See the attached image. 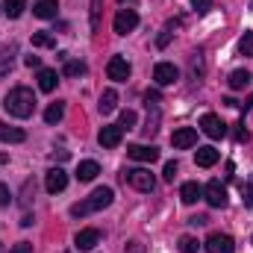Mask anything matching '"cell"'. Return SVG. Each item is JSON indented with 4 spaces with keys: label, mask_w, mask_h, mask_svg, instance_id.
Returning <instances> with one entry per match:
<instances>
[{
    "label": "cell",
    "mask_w": 253,
    "mask_h": 253,
    "mask_svg": "<svg viewBox=\"0 0 253 253\" xmlns=\"http://www.w3.org/2000/svg\"><path fill=\"white\" fill-rule=\"evenodd\" d=\"M3 106H6V112H9L12 118H30V115L36 112V94H33V88H27V85H15V88L3 97Z\"/></svg>",
    "instance_id": "1"
},
{
    "label": "cell",
    "mask_w": 253,
    "mask_h": 253,
    "mask_svg": "<svg viewBox=\"0 0 253 253\" xmlns=\"http://www.w3.org/2000/svg\"><path fill=\"white\" fill-rule=\"evenodd\" d=\"M112 200H115V191L112 189H106V186H103V189H94L85 200H80V203L71 206V215H74V218H85V215H91V212L106 209Z\"/></svg>",
    "instance_id": "2"
},
{
    "label": "cell",
    "mask_w": 253,
    "mask_h": 253,
    "mask_svg": "<svg viewBox=\"0 0 253 253\" xmlns=\"http://www.w3.org/2000/svg\"><path fill=\"white\" fill-rule=\"evenodd\" d=\"M124 180L135 191H144V194L156 189V177H153L147 168H132V171H124Z\"/></svg>",
    "instance_id": "3"
},
{
    "label": "cell",
    "mask_w": 253,
    "mask_h": 253,
    "mask_svg": "<svg viewBox=\"0 0 253 253\" xmlns=\"http://www.w3.org/2000/svg\"><path fill=\"white\" fill-rule=\"evenodd\" d=\"M203 197H206V203H209V206L221 209V206H227V186H224L221 180H212V183H206Z\"/></svg>",
    "instance_id": "4"
},
{
    "label": "cell",
    "mask_w": 253,
    "mask_h": 253,
    "mask_svg": "<svg viewBox=\"0 0 253 253\" xmlns=\"http://www.w3.org/2000/svg\"><path fill=\"white\" fill-rule=\"evenodd\" d=\"M112 27H115V33H118V36H126V33H132V30L138 27V15H135L132 9H121V12L115 15Z\"/></svg>",
    "instance_id": "5"
},
{
    "label": "cell",
    "mask_w": 253,
    "mask_h": 253,
    "mask_svg": "<svg viewBox=\"0 0 253 253\" xmlns=\"http://www.w3.org/2000/svg\"><path fill=\"white\" fill-rule=\"evenodd\" d=\"M200 129H203L209 138H224V135H227V124H224L218 115H212V112H206V115L200 118Z\"/></svg>",
    "instance_id": "6"
},
{
    "label": "cell",
    "mask_w": 253,
    "mask_h": 253,
    "mask_svg": "<svg viewBox=\"0 0 253 253\" xmlns=\"http://www.w3.org/2000/svg\"><path fill=\"white\" fill-rule=\"evenodd\" d=\"M121 138H124V126L121 124H109L97 132V141H100V147H106V150H109V147H118Z\"/></svg>",
    "instance_id": "7"
},
{
    "label": "cell",
    "mask_w": 253,
    "mask_h": 253,
    "mask_svg": "<svg viewBox=\"0 0 253 253\" xmlns=\"http://www.w3.org/2000/svg\"><path fill=\"white\" fill-rule=\"evenodd\" d=\"M171 144H174L177 150H189V147H194V144H197V129H194V126H180V129H174Z\"/></svg>",
    "instance_id": "8"
},
{
    "label": "cell",
    "mask_w": 253,
    "mask_h": 253,
    "mask_svg": "<svg viewBox=\"0 0 253 253\" xmlns=\"http://www.w3.org/2000/svg\"><path fill=\"white\" fill-rule=\"evenodd\" d=\"M236 251V242L224 233H212L206 239V253H233Z\"/></svg>",
    "instance_id": "9"
},
{
    "label": "cell",
    "mask_w": 253,
    "mask_h": 253,
    "mask_svg": "<svg viewBox=\"0 0 253 253\" xmlns=\"http://www.w3.org/2000/svg\"><path fill=\"white\" fill-rule=\"evenodd\" d=\"M126 156L135 159V162H156L159 159V150L153 144H129L126 147Z\"/></svg>",
    "instance_id": "10"
},
{
    "label": "cell",
    "mask_w": 253,
    "mask_h": 253,
    "mask_svg": "<svg viewBox=\"0 0 253 253\" xmlns=\"http://www.w3.org/2000/svg\"><path fill=\"white\" fill-rule=\"evenodd\" d=\"M177 77H180V71H177L171 62H156V68H153L156 85H171V83H177Z\"/></svg>",
    "instance_id": "11"
},
{
    "label": "cell",
    "mask_w": 253,
    "mask_h": 253,
    "mask_svg": "<svg viewBox=\"0 0 253 253\" xmlns=\"http://www.w3.org/2000/svg\"><path fill=\"white\" fill-rule=\"evenodd\" d=\"M65 186H68V174H65L62 168H50V171L44 174V189L50 191V194L65 191Z\"/></svg>",
    "instance_id": "12"
},
{
    "label": "cell",
    "mask_w": 253,
    "mask_h": 253,
    "mask_svg": "<svg viewBox=\"0 0 253 253\" xmlns=\"http://www.w3.org/2000/svg\"><path fill=\"white\" fill-rule=\"evenodd\" d=\"M106 74H109V80L124 83V80H129V62H126L124 56H112L109 65H106Z\"/></svg>",
    "instance_id": "13"
},
{
    "label": "cell",
    "mask_w": 253,
    "mask_h": 253,
    "mask_svg": "<svg viewBox=\"0 0 253 253\" xmlns=\"http://www.w3.org/2000/svg\"><path fill=\"white\" fill-rule=\"evenodd\" d=\"M97 242H100V233H97L94 227H88V230H80V233H77V239H74L77 251H94V248H97Z\"/></svg>",
    "instance_id": "14"
},
{
    "label": "cell",
    "mask_w": 253,
    "mask_h": 253,
    "mask_svg": "<svg viewBox=\"0 0 253 253\" xmlns=\"http://www.w3.org/2000/svg\"><path fill=\"white\" fill-rule=\"evenodd\" d=\"M97 174H100V165H97L94 159H85V162L77 165V180H80V183H91Z\"/></svg>",
    "instance_id": "15"
},
{
    "label": "cell",
    "mask_w": 253,
    "mask_h": 253,
    "mask_svg": "<svg viewBox=\"0 0 253 253\" xmlns=\"http://www.w3.org/2000/svg\"><path fill=\"white\" fill-rule=\"evenodd\" d=\"M56 12H59V3H56V0H39V3L33 6V15H36V18H42V21L56 18Z\"/></svg>",
    "instance_id": "16"
},
{
    "label": "cell",
    "mask_w": 253,
    "mask_h": 253,
    "mask_svg": "<svg viewBox=\"0 0 253 253\" xmlns=\"http://www.w3.org/2000/svg\"><path fill=\"white\" fill-rule=\"evenodd\" d=\"M59 85V74L53 68H39V88L42 91H53Z\"/></svg>",
    "instance_id": "17"
},
{
    "label": "cell",
    "mask_w": 253,
    "mask_h": 253,
    "mask_svg": "<svg viewBox=\"0 0 253 253\" xmlns=\"http://www.w3.org/2000/svg\"><path fill=\"white\" fill-rule=\"evenodd\" d=\"M15 56H18V50H15V44H6L3 50H0V80L12 71V65H15Z\"/></svg>",
    "instance_id": "18"
},
{
    "label": "cell",
    "mask_w": 253,
    "mask_h": 253,
    "mask_svg": "<svg viewBox=\"0 0 253 253\" xmlns=\"http://www.w3.org/2000/svg\"><path fill=\"white\" fill-rule=\"evenodd\" d=\"M194 162H197L200 168H212V165L218 162V150H215V147H197Z\"/></svg>",
    "instance_id": "19"
},
{
    "label": "cell",
    "mask_w": 253,
    "mask_h": 253,
    "mask_svg": "<svg viewBox=\"0 0 253 253\" xmlns=\"http://www.w3.org/2000/svg\"><path fill=\"white\" fill-rule=\"evenodd\" d=\"M203 197V189L197 186V183H183V189H180V200L186 203V206H191V203H197Z\"/></svg>",
    "instance_id": "20"
},
{
    "label": "cell",
    "mask_w": 253,
    "mask_h": 253,
    "mask_svg": "<svg viewBox=\"0 0 253 253\" xmlns=\"http://www.w3.org/2000/svg\"><path fill=\"white\" fill-rule=\"evenodd\" d=\"M97 106H100L103 115L115 112V109H118V91H115V88H106V91L100 94V103H97Z\"/></svg>",
    "instance_id": "21"
},
{
    "label": "cell",
    "mask_w": 253,
    "mask_h": 253,
    "mask_svg": "<svg viewBox=\"0 0 253 253\" xmlns=\"http://www.w3.org/2000/svg\"><path fill=\"white\" fill-rule=\"evenodd\" d=\"M24 138H27V132H24L21 126H9V124L0 121V141H15V144H18V141H24Z\"/></svg>",
    "instance_id": "22"
},
{
    "label": "cell",
    "mask_w": 253,
    "mask_h": 253,
    "mask_svg": "<svg viewBox=\"0 0 253 253\" xmlns=\"http://www.w3.org/2000/svg\"><path fill=\"white\" fill-rule=\"evenodd\" d=\"M251 71H233V74H230V88H233V91H242V88H248V85H251Z\"/></svg>",
    "instance_id": "23"
},
{
    "label": "cell",
    "mask_w": 253,
    "mask_h": 253,
    "mask_svg": "<svg viewBox=\"0 0 253 253\" xmlns=\"http://www.w3.org/2000/svg\"><path fill=\"white\" fill-rule=\"evenodd\" d=\"M24 9H27V0H3V12L9 18H21Z\"/></svg>",
    "instance_id": "24"
},
{
    "label": "cell",
    "mask_w": 253,
    "mask_h": 253,
    "mask_svg": "<svg viewBox=\"0 0 253 253\" xmlns=\"http://www.w3.org/2000/svg\"><path fill=\"white\" fill-rule=\"evenodd\" d=\"M62 118H65V106L62 103H50V106L44 109V121H47V124H59Z\"/></svg>",
    "instance_id": "25"
},
{
    "label": "cell",
    "mask_w": 253,
    "mask_h": 253,
    "mask_svg": "<svg viewBox=\"0 0 253 253\" xmlns=\"http://www.w3.org/2000/svg\"><path fill=\"white\" fill-rule=\"evenodd\" d=\"M88 68L85 62H80V59H65V77H83Z\"/></svg>",
    "instance_id": "26"
},
{
    "label": "cell",
    "mask_w": 253,
    "mask_h": 253,
    "mask_svg": "<svg viewBox=\"0 0 253 253\" xmlns=\"http://www.w3.org/2000/svg\"><path fill=\"white\" fill-rule=\"evenodd\" d=\"M33 47H56V39L50 33H33Z\"/></svg>",
    "instance_id": "27"
},
{
    "label": "cell",
    "mask_w": 253,
    "mask_h": 253,
    "mask_svg": "<svg viewBox=\"0 0 253 253\" xmlns=\"http://www.w3.org/2000/svg\"><path fill=\"white\" fill-rule=\"evenodd\" d=\"M239 53L253 59V30H248V33L242 36V42H239Z\"/></svg>",
    "instance_id": "28"
},
{
    "label": "cell",
    "mask_w": 253,
    "mask_h": 253,
    "mask_svg": "<svg viewBox=\"0 0 253 253\" xmlns=\"http://www.w3.org/2000/svg\"><path fill=\"white\" fill-rule=\"evenodd\" d=\"M200 74H203V53L194 50V53H191V77L200 80Z\"/></svg>",
    "instance_id": "29"
},
{
    "label": "cell",
    "mask_w": 253,
    "mask_h": 253,
    "mask_svg": "<svg viewBox=\"0 0 253 253\" xmlns=\"http://www.w3.org/2000/svg\"><path fill=\"white\" fill-rule=\"evenodd\" d=\"M141 129H144V135H153L159 129V106L153 109V115H147V124L141 126Z\"/></svg>",
    "instance_id": "30"
},
{
    "label": "cell",
    "mask_w": 253,
    "mask_h": 253,
    "mask_svg": "<svg viewBox=\"0 0 253 253\" xmlns=\"http://www.w3.org/2000/svg\"><path fill=\"white\" fill-rule=\"evenodd\" d=\"M33 194H36V186H33V180H27V183H24V191H21V206H24V209L30 206V197H33Z\"/></svg>",
    "instance_id": "31"
},
{
    "label": "cell",
    "mask_w": 253,
    "mask_h": 253,
    "mask_svg": "<svg viewBox=\"0 0 253 253\" xmlns=\"http://www.w3.org/2000/svg\"><path fill=\"white\" fill-rule=\"evenodd\" d=\"M197 248H200L197 239H191V236H183V239H180V251L183 253H197Z\"/></svg>",
    "instance_id": "32"
},
{
    "label": "cell",
    "mask_w": 253,
    "mask_h": 253,
    "mask_svg": "<svg viewBox=\"0 0 253 253\" xmlns=\"http://www.w3.org/2000/svg\"><path fill=\"white\" fill-rule=\"evenodd\" d=\"M100 27V0H91V30Z\"/></svg>",
    "instance_id": "33"
},
{
    "label": "cell",
    "mask_w": 253,
    "mask_h": 253,
    "mask_svg": "<svg viewBox=\"0 0 253 253\" xmlns=\"http://www.w3.org/2000/svg\"><path fill=\"white\" fill-rule=\"evenodd\" d=\"M121 126H126V129L135 126V112H132V109H124V112H121Z\"/></svg>",
    "instance_id": "34"
},
{
    "label": "cell",
    "mask_w": 253,
    "mask_h": 253,
    "mask_svg": "<svg viewBox=\"0 0 253 253\" xmlns=\"http://www.w3.org/2000/svg\"><path fill=\"white\" fill-rule=\"evenodd\" d=\"M177 171H180V168H177V162H168V165H165V171H162V177H165L168 183H174V177H177Z\"/></svg>",
    "instance_id": "35"
},
{
    "label": "cell",
    "mask_w": 253,
    "mask_h": 253,
    "mask_svg": "<svg viewBox=\"0 0 253 253\" xmlns=\"http://www.w3.org/2000/svg\"><path fill=\"white\" fill-rule=\"evenodd\" d=\"M209 6H212V0H191V9H194L197 15H203V12H209Z\"/></svg>",
    "instance_id": "36"
},
{
    "label": "cell",
    "mask_w": 253,
    "mask_h": 253,
    "mask_svg": "<svg viewBox=\"0 0 253 253\" xmlns=\"http://www.w3.org/2000/svg\"><path fill=\"white\" fill-rule=\"evenodd\" d=\"M9 200H12V191L6 183H0V206H9Z\"/></svg>",
    "instance_id": "37"
},
{
    "label": "cell",
    "mask_w": 253,
    "mask_h": 253,
    "mask_svg": "<svg viewBox=\"0 0 253 253\" xmlns=\"http://www.w3.org/2000/svg\"><path fill=\"white\" fill-rule=\"evenodd\" d=\"M9 253H33V245L30 242H18V245H12Z\"/></svg>",
    "instance_id": "38"
},
{
    "label": "cell",
    "mask_w": 253,
    "mask_h": 253,
    "mask_svg": "<svg viewBox=\"0 0 253 253\" xmlns=\"http://www.w3.org/2000/svg\"><path fill=\"white\" fill-rule=\"evenodd\" d=\"M245 203H248V206H253V177L248 180V186H245Z\"/></svg>",
    "instance_id": "39"
},
{
    "label": "cell",
    "mask_w": 253,
    "mask_h": 253,
    "mask_svg": "<svg viewBox=\"0 0 253 253\" xmlns=\"http://www.w3.org/2000/svg\"><path fill=\"white\" fill-rule=\"evenodd\" d=\"M24 62H27V68H42V59H39L36 53H30V56H27Z\"/></svg>",
    "instance_id": "40"
},
{
    "label": "cell",
    "mask_w": 253,
    "mask_h": 253,
    "mask_svg": "<svg viewBox=\"0 0 253 253\" xmlns=\"http://www.w3.org/2000/svg\"><path fill=\"white\" fill-rule=\"evenodd\" d=\"M168 42H171V33H162V36L156 39V44H159V47H168Z\"/></svg>",
    "instance_id": "41"
},
{
    "label": "cell",
    "mask_w": 253,
    "mask_h": 253,
    "mask_svg": "<svg viewBox=\"0 0 253 253\" xmlns=\"http://www.w3.org/2000/svg\"><path fill=\"white\" fill-rule=\"evenodd\" d=\"M236 135H239V141H248V138H251V132L245 129V124H239V132H236Z\"/></svg>",
    "instance_id": "42"
},
{
    "label": "cell",
    "mask_w": 253,
    "mask_h": 253,
    "mask_svg": "<svg viewBox=\"0 0 253 253\" xmlns=\"http://www.w3.org/2000/svg\"><path fill=\"white\" fill-rule=\"evenodd\" d=\"M33 221H36V218H33L30 212H24V218H21V227H33Z\"/></svg>",
    "instance_id": "43"
},
{
    "label": "cell",
    "mask_w": 253,
    "mask_h": 253,
    "mask_svg": "<svg viewBox=\"0 0 253 253\" xmlns=\"http://www.w3.org/2000/svg\"><path fill=\"white\" fill-rule=\"evenodd\" d=\"M0 253H6V248H3V245H0Z\"/></svg>",
    "instance_id": "44"
},
{
    "label": "cell",
    "mask_w": 253,
    "mask_h": 253,
    "mask_svg": "<svg viewBox=\"0 0 253 253\" xmlns=\"http://www.w3.org/2000/svg\"><path fill=\"white\" fill-rule=\"evenodd\" d=\"M251 106H253V94H251Z\"/></svg>",
    "instance_id": "45"
},
{
    "label": "cell",
    "mask_w": 253,
    "mask_h": 253,
    "mask_svg": "<svg viewBox=\"0 0 253 253\" xmlns=\"http://www.w3.org/2000/svg\"><path fill=\"white\" fill-rule=\"evenodd\" d=\"M0 12H3V3H0Z\"/></svg>",
    "instance_id": "46"
}]
</instances>
